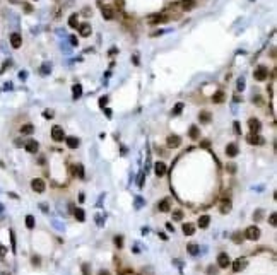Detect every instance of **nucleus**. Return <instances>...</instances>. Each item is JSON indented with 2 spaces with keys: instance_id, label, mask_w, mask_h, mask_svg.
<instances>
[{
  "instance_id": "obj_2",
  "label": "nucleus",
  "mask_w": 277,
  "mask_h": 275,
  "mask_svg": "<svg viewBox=\"0 0 277 275\" xmlns=\"http://www.w3.org/2000/svg\"><path fill=\"white\" fill-rule=\"evenodd\" d=\"M253 77H255V81H265L267 77H269V70H267V67H263V65H260V67H257V70H255V73H253Z\"/></svg>"
},
{
  "instance_id": "obj_43",
  "label": "nucleus",
  "mask_w": 277,
  "mask_h": 275,
  "mask_svg": "<svg viewBox=\"0 0 277 275\" xmlns=\"http://www.w3.org/2000/svg\"><path fill=\"white\" fill-rule=\"evenodd\" d=\"M243 89H245V81L240 79V81H238V91H243Z\"/></svg>"
},
{
  "instance_id": "obj_34",
  "label": "nucleus",
  "mask_w": 277,
  "mask_h": 275,
  "mask_svg": "<svg viewBox=\"0 0 277 275\" xmlns=\"http://www.w3.org/2000/svg\"><path fill=\"white\" fill-rule=\"evenodd\" d=\"M82 273H84V275H91V267H89V263L82 265Z\"/></svg>"
},
{
  "instance_id": "obj_10",
  "label": "nucleus",
  "mask_w": 277,
  "mask_h": 275,
  "mask_svg": "<svg viewBox=\"0 0 277 275\" xmlns=\"http://www.w3.org/2000/svg\"><path fill=\"white\" fill-rule=\"evenodd\" d=\"M217 263H219V267H221V268H228V265L231 263V260H229V255L221 253V255L217 256Z\"/></svg>"
},
{
  "instance_id": "obj_40",
  "label": "nucleus",
  "mask_w": 277,
  "mask_h": 275,
  "mask_svg": "<svg viewBox=\"0 0 277 275\" xmlns=\"http://www.w3.org/2000/svg\"><path fill=\"white\" fill-rule=\"evenodd\" d=\"M77 174H79V178H84V168L81 164H77Z\"/></svg>"
},
{
  "instance_id": "obj_47",
  "label": "nucleus",
  "mask_w": 277,
  "mask_h": 275,
  "mask_svg": "<svg viewBox=\"0 0 277 275\" xmlns=\"http://www.w3.org/2000/svg\"><path fill=\"white\" fill-rule=\"evenodd\" d=\"M262 217V210H257L255 214H253V219H260Z\"/></svg>"
},
{
  "instance_id": "obj_4",
  "label": "nucleus",
  "mask_w": 277,
  "mask_h": 275,
  "mask_svg": "<svg viewBox=\"0 0 277 275\" xmlns=\"http://www.w3.org/2000/svg\"><path fill=\"white\" fill-rule=\"evenodd\" d=\"M31 188H33L36 193H43L44 191V188H46V185H44V181L43 180H40V178H36V180H33L31 181Z\"/></svg>"
},
{
  "instance_id": "obj_21",
  "label": "nucleus",
  "mask_w": 277,
  "mask_h": 275,
  "mask_svg": "<svg viewBox=\"0 0 277 275\" xmlns=\"http://www.w3.org/2000/svg\"><path fill=\"white\" fill-rule=\"evenodd\" d=\"M209 222H211V217H209V215H202L199 219V227L200 229H205L207 226H209Z\"/></svg>"
},
{
  "instance_id": "obj_1",
  "label": "nucleus",
  "mask_w": 277,
  "mask_h": 275,
  "mask_svg": "<svg viewBox=\"0 0 277 275\" xmlns=\"http://www.w3.org/2000/svg\"><path fill=\"white\" fill-rule=\"evenodd\" d=\"M245 238L246 239H251V241H257L260 238V229L257 226H250V227L245 231Z\"/></svg>"
},
{
  "instance_id": "obj_38",
  "label": "nucleus",
  "mask_w": 277,
  "mask_h": 275,
  "mask_svg": "<svg viewBox=\"0 0 277 275\" xmlns=\"http://www.w3.org/2000/svg\"><path fill=\"white\" fill-rule=\"evenodd\" d=\"M142 205H144V200L137 197V198H135V209H142Z\"/></svg>"
},
{
  "instance_id": "obj_36",
  "label": "nucleus",
  "mask_w": 277,
  "mask_h": 275,
  "mask_svg": "<svg viewBox=\"0 0 277 275\" xmlns=\"http://www.w3.org/2000/svg\"><path fill=\"white\" fill-rule=\"evenodd\" d=\"M173 219H174V220L183 219V212H181V210H176V212H173Z\"/></svg>"
},
{
  "instance_id": "obj_6",
  "label": "nucleus",
  "mask_w": 277,
  "mask_h": 275,
  "mask_svg": "<svg viewBox=\"0 0 277 275\" xmlns=\"http://www.w3.org/2000/svg\"><path fill=\"white\" fill-rule=\"evenodd\" d=\"M248 144H251V145H262L265 140H263V137H260L258 133H250V135L246 137Z\"/></svg>"
},
{
  "instance_id": "obj_9",
  "label": "nucleus",
  "mask_w": 277,
  "mask_h": 275,
  "mask_svg": "<svg viewBox=\"0 0 277 275\" xmlns=\"http://www.w3.org/2000/svg\"><path fill=\"white\" fill-rule=\"evenodd\" d=\"M101 12H103V17L106 19V21H111V19L115 17V10H113V7H110V5H103Z\"/></svg>"
},
{
  "instance_id": "obj_12",
  "label": "nucleus",
  "mask_w": 277,
  "mask_h": 275,
  "mask_svg": "<svg viewBox=\"0 0 277 275\" xmlns=\"http://www.w3.org/2000/svg\"><path fill=\"white\" fill-rule=\"evenodd\" d=\"M245 267H246V260H245V258H238V260L233 261V270L234 272H241Z\"/></svg>"
},
{
  "instance_id": "obj_23",
  "label": "nucleus",
  "mask_w": 277,
  "mask_h": 275,
  "mask_svg": "<svg viewBox=\"0 0 277 275\" xmlns=\"http://www.w3.org/2000/svg\"><path fill=\"white\" fill-rule=\"evenodd\" d=\"M34 132V127L31 123H26V125H22L21 127V133H24V135H29V133Z\"/></svg>"
},
{
  "instance_id": "obj_7",
  "label": "nucleus",
  "mask_w": 277,
  "mask_h": 275,
  "mask_svg": "<svg viewBox=\"0 0 277 275\" xmlns=\"http://www.w3.org/2000/svg\"><path fill=\"white\" fill-rule=\"evenodd\" d=\"M77 27H79V34H81V36H84V38L91 36V33H92L91 24H87V22H82V24H79Z\"/></svg>"
},
{
  "instance_id": "obj_18",
  "label": "nucleus",
  "mask_w": 277,
  "mask_h": 275,
  "mask_svg": "<svg viewBox=\"0 0 277 275\" xmlns=\"http://www.w3.org/2000/svg\"><path fill=\"white\" fill-rule=\"evenodd\" d=\"M199 120H200V123H209V121L212 120V115L209 113V111H200Z\"/></svg>"
},
{
  "instance_id": "obj_31",
  "label": "nucleus",
  "mask_w": 277,
  "mask_h": 275,
  "mask_svg": "<svg viewBox=\"0 0 277 275\" xmlns=\"http://www.w3.org/2000/svg\"><path fill=\"white\" fill-rule=\"evenodd\" d=\"M207 275H217V267H214V265L207 267Z\"/></svg>"
},
{
  "instance_id": "obj_51",
  "label": "nucleus",
  "mask_w": 277,
  "mask_h": 275,
  "mask_svg": "<svg viewBox=\"0 0 277 275\" xmlns=\"http://www.w3.org/2000/svg\"><path fill=\"white\" fill-rule=\"evenodd\" d=\"M33 263H34V265H40V258L34 256V258H33Z\"/></svg>"
},
{
  "instance_id": "obj_26",
  "label": "nucleus",
  "mask_w": 277,
  "mask_h": 275,
  "mask_svg": "<svg viewBox=\"0 0 277 275\" xmlns=\"http://www.w3.org/2000/svg\"><path fill=\"white\" fill-rule=\"evenodd\" d=\"M75 219L79 220V222H84V219H86V215H84V210L82 209H75Z\"/></svg>"
},
{
  "instance_id": "obj_32",
  "label": "nucleus",
  "mask_w": 277,
  "mask_h": 275,
  "mask_svg": "<svg viewBox=\"0 0 277 275\" xmlns=\"http://www.w3.org/2000/svg\"><path fill=\"white\" fill-rule=\"evenodd\" d=\"M243 239H245V238H243V236L240 234V232H236V234L233 236V241L236 243V244H240V243H243Z\"/></svg>"
},
{
  "instance_id": "obj_16",
  "label": "nucleus",
  "mask_w": 277,
  "mask_h": 275,
  "mask_svg": "<svg viewBox=\"0 0 277 275\" xmlns=\"http://www.w3.org/2000/svg\"><path fill=\"white\" fill-rule=\"evenodd\" d=\"M154 171H156L157 176L166 174V164H164V162H156V164H154Z\"/></svg>"
},
{
  "instance_id": "obj_54",
  "label": "nucleus",
  "mask_w": 277,
  "mask_h": 275,
  "mask_svg": "<svg viewBox=\"0 0 277 275\" xmlns=\"http://www.w3.org/2000/svg\"><path fill=\"white\" fill-rule=\"evenodd\" d=\"M251 2H255V0H251Z\"/></svg>"
},
{
  "instance_id": "obj_29",
  "label": "nucleus",
  "mask_w": 277,
  "mask_h": 275,
  "mask_svg": "<svg viewBox=\"0 0 277 275\" xmlns=\"http://www.w3.org/2000/svg\"><path fill=\"white\" fill-rule=\"evenodd\" d=\"M229 210H231V202L228 200V202H224V203L221 205V212H222V214H228Z\"/></svg>"
},
{
  "instance_id": "obj_42",
  "label": "nucleus",
  "mask_w": 277,
  "mask_h": 275,
  "mask_svg": "<svg viewBox=\"0 0 277 275\" xmlns=\"http://www.w3.org/2000/svg\"><path fill=\"white\" fill-rule=\"evenodd\" d=\"M228 171H229V173H236V164H233V162H231V164H228Z\"/></svg>"
},
{
  "instance_id": "obj_19",
  "label": "nucleus",
  "mask_w": 277,
  "mask_h": 275,
  "mask_svg": "<svg viewBox=\"0 0 277 275\" xmlns=\"http://www.w3.org/2000/svg\"><path fill=\"white\" fill-rule=\"evenodd\" d=\"M67 145L70 147V149H77L79 147V139L77 137H67Z\"/></svg>"
},
{
  "instance_id": "obj_8",
  "label": "nucleus",
  "mask_w": 277,
  "mask_h": 275,
  "mask_svg": "<svg viewBox=\"0 0 277 275\" xmlns=\"http://www.w3.org/2000/svg\"><path fill=\"white\" fill-rule=\"evenodd\" d=\"M248 127H250L251 133H258L260 128H262V125H260V121L257 120V118H250V120H248Z\"/></svg>"
},
{
  "instance_id": "obj_52",
  "label": "nucleus",
  "mask_w": 277,
  "mask_h": 275,
  "mask_svg": "<svg viewBox=\"0 0 277 275\" xmlns=\"http://www.w3.org/2000/svg\"><path fill=\"white\" fill-rule=\"evenodd\" d=\"M98 275H110V272H106V270H101Z\"/></svg>"
},
{
  "instance_id": "obj_49",
  "label": "nucleus",
  "mask_w": 277,
  "mask_h": 275,
  "mask_svg": "<svg viewBox=\"0 0 277 275\" xmlns=\"http://www.w3.org/2000/svg\"><path fill=\"white\" fill-rule=\"evenodd\" d=\"M116 7L123 9V0H116Z\"/></svg>"
},
{
  "instance_id": "obj_15",
  "label": "nucleus",
  "mask_w": 277,
  "mask_h": 275,
  "mask_svg": "<svg viewBox=\"0 0 277 275\" xmlns=\"http://www.w3.org/2000/svg\"><path fill=\"white\" fill-rule=\"evenodd\" d=\"M226 154H228L229 157H234V156L238 154V145L236 144H228V145H226Z\"/></svg>"
},
{
  "instance_id": "obj_35",
  "label": "nucleus",
  "mask_w": 277,
  "mask_h": 275,
  "mask_svg": "<svg viewBox=\"0 0 277 275\" xmlns=\"http://www.w3.org/2000/svg\"><path fill=\"white\" fill-rule=\"evenodd\" d=\"M233 130H234V133H236V135H240V133H241V127H240V123H238V121H234V123H233Z\"/></svg>"
},
{
  "instance_id": "obj_30",
  "label": "nucleus",
  "mask_w": 277,
  "mask_h": 275,
  "mask_svg": "<svg viewBox=\"0 0 277 275\" xmlns=\"http://www.w3.org/2000/svg\"><path fill=\"white\" fill-rule=\"evenodd\" d=\"M26 226H27L29 229L34 227V217H33V215H27V217H26Z\"/></svg>"
},
{
  "instance_id": "obj_5",
  "label": "nucleus",
  "mask_w": 277,
  "mask_h": 275,
  "mask_svg": "<svg viewBox=\"0 0 277 275\" xmlns=\"http://www.w3.org/2000/svg\"><path fill=\"white\" fill-rule=\"evenodd\" d=\"M168 19L170 17H168L166 14H154V15H151L147 21H149V24H161V22H166Z\"/></svg>"
},
{
  "instance_id": "obj_20",
  "label": "nucleus",
  "mask_w": 277,
  "mask_h": 275,
  "mask_svg": "<svg viewBox=\"0 0 277 275\" xmlns=\"http://www.w3.org/2000/svg\"><path fill=\"white\" fill-rule=\"evenodd\" d=\"M183 232H185L187 236H192L193 232H195V226H193V224H190V222L183 224Z\"/></svg>"
},
{
  "instance_id": "obj_50",
  "label": "nucleus",
  "mask_w": 277,
  "mask_h": 275,
  "mask_svg": "<svg viewBox=\"0 0 277 275\" xmlns=\"http://www.w3.org/2000/svg\"><path fill=\"white\" fill-rule=\"evenodd\" d=\"M104 113H106V116H108V118L111 116V110H110V108H106V110H104Z\"/></svg>"
},
{
  "instance_id": "obj_41",
  "label": "nucleus",
  "mask_w": 277,
  "mask_h": 275,
  "mask_svg": "<svg viewBox=\"0 0 277 275\" xmlns=\"http://www.w3.org/2000/svg\"><path fill=\"white\" fill-rule=\"evenodd\" d=\"M106 103H108V98H106V96H103V98L99 99V106L104 108V106H106Z\"/></svg>"
},
{
  "instance_id": "obj_24",
  "label": "nucleus",
  "mask_w": 277,
  "mask_h": 275,
  "mask_svg": "<svg viewBox=\"0 0 277 275\" xmlns=\"http://www.w3.org/2000/svg\"><path fill=\"white\" fill-rule=\"evenodd\" d=\"M69 26L77 29V26H79V15L77 14H72L70 17H69Z\"/></svg>"
},
{
  "instance_id": "obj_22",
  "label": "nucleus",
  "mask_w": 277,
  "mask_h": 275,
  "mask_svg": "<svg viewBox=\"0 0 277 275\" xmlns=\"http://www.w3.org/2000/svg\"><path fill=\"white\" fill-rule=\"evenodd\" d=\"M224 99H226V94H224L222 91L214 92V96H212V101H214V103H222Z\"/></svg>"
},
{
  "instance_id": "obj_27",
  "label": "nucleus",
  "mask_w": 277,
  "mask_h": 275,
  "mask_svg": "<svg viewBox=\"0 0 277 275\" xmlns=\"http://www.w3.org/2000/svg\"><path fill=\"white\" fill-rule=\"evenodd\" d=\"M72 92H74V98H75V99L81 98V94H82V87H81V84H75L74 87H72Z\"/></svg>"
},
{
  "instance_id": "obj_3",
  "label": "nucleus",
  "mask_w": 277,
  "mask_h": 275,
  "mask_svg": "<svg viewBox=\"0 0 277 275\" xmlns=\"http://www.w3.org/2000/svg\"><path fill=\"white\" fill-rule=\"evenodd\" d=\"M52 139L57 140V142H62L63 139H65V133H63V128L62 127H58V125H55L52 128Z\"/></svg>"
},
{
  "instance_id": "obj_53",
  "label": "nucleus",
  "mask_w": 277,
  "mask_h": 275,
  "mask_svg": "<svg viewBox=\"0 0 277 275\" xmlns=\"http://www.w3.org/2000/svg\"><path fill=\"white\" fill-rule=\"evenodd\" d=\"M24 9H26V12H31V5L26 4V5H24Z\"/></svg>"
},
{
  "instance_id": "obj_39",
  "label": "nucleus",
  "mask_w": 277,
  "mask_h": 275,
  "mask_svg": "<svg viewBox=\"0 0 277 275\" xmlns=\"http://www.w3.org/2000/svg\"><path fill=\"white\" fill-rule=\"evenodd\" d=\"M50 69H52V65H50V63H44V65L41 67V72H43V73H48Z\"/></svg>"
},
{
  "instance_id": "obj_33",
  "label": "nucleus",
  "mask_w": 277,
  "mask_h": 275,
  "mask_svg": "<svg viewBox=\"0 0 277 275\" xmlns=\"http://www.w3.org/2000/svg\"><path fill=\"white\" fill-rule=\"evenodd\" d=\"M181 110H183V103H178L176 106L173 108V115H180V113H181Z\"/></svg>"
},
{
  "instance_id": "obj_46",
  "label": "nucleus",
  "mask_w": 277,
  "mask_h": 275,
  "mask_svg": "<svg viewBox=\"0 0 277 275\" xmlns=\"http://www.w3.org/2000/svg\"><path fill=\"white\" fill-rule=\"evenodd\" d=\"M70 44L72 46H77V38L75 36H70Z\"/></svg>"
},
{
  "instance_id": "obj_14",
  "label": "nucleus",
  "mask_w": 277,
  "mask_h": 275,
  "mask_svg": "<svg viewBox=\"0 0 277 275\" xmlns=\"http://www.w3.org/2000/svg\"><path fill=\"white\" fill-rule=\"evenodd\" d=\"M38 149H40V145H38L36 140H27V142H26V151L27 152L34 154V152H38Z\"/></svg>"
},
{
  "instance_id": "obj_45",
  "label": "nucleus",
  "mask_w": 277,
  "mask_h": 275,
  "mask_svg": "<svg viewBox=\"0 0 277 275\" xmlns=\"http://www.w3.org/2000/svg\"><path fill=\"white\" fill-rule=\"evenodd\" d=\"M43 116H44V118H52V116H53V113H52L50 110H46V111L43 113Z\"/></svg>"
},
{
  "instance_id": "obj_17",
  "label": "nucleus",
  "mask_w": 277,
  "mask_h": 275,
  "mask_svg": "<svg viewBox=\"0 0 277 275\" xmlns=\"http://www.w3.org/2000/svg\"><path fill=\"white\" fill-rule=\"evenodd\" d=\"M188 135H190V139H193V140H199L200 139V130H199L197 125H192V127H190Z\"/></svg>"
},
{
  "instance_id": "obj_44",
  "label": "nucleus",
  "mask_w": 277,
  "mask_h": 275,
  "mask_svg": "<svg viewBox=\"0 0 277 275\" xmlns=\"http://www.w3.org/2000/svg\"><path fill=\"white\" fill-rule=\"evenodd\" d=\"M253 103H257L260 106V104H262V98H260V96H255V98H253Z\"/></svg>"
},
{
  "instance_id": "obj_48",
  "label": "nucleus",
  "mask_w": 277,
  "mask_h": 275,
  "mask_svg": "<svg viewBox=\"0 0 277 275\" xmlns=\"http://www.w3.org/2000/svg\"><path fill=\"white\" fill-rule=\"evenodd\" d=\"M270 224L275 226V214H270Z\"/></svg>"
},
{
  "instance_id": "obj_13",
  "label": "nucleus",
  "mask_w": 277,
  "mask_h": 275,
  "mask_svg": "<svg viewBox=\"0 0 277 275\" xmlns=\"http://www.w3.org/2000/svg\"><path fill=\"white\" fill-rule=\"evenodd\" d=\"M180 144H181V139H180L178 135H170V137H168V147H173V149H176Z\"/></svg>"
},
{
  "instance_id": "obj_11",
  "label": "nucleus",
  "mask_w": 277,
  "mask_h": 275,
  "mask_svg": "<svg viewBox=\"0 0 277 275\" xmlns=\"http://www.w3.org/2000/svg\"><path fill=\"white\" fill-rule=\"evenodd\" d=\"M10 44H12V48H19L22 44V38H21V34L19 33H12L10 34Z\"/></svg>"
},
{
  "instance_id": "obj_28",
  "label": "nucleus",
  "mask_w": 277,
  "mask_h": 275,
  "mask_svg": "<svg viewBox=\"0 0 277 275\" xmlns=\"http://www.w3.org/2000/svg\"><path fill=\"white\" fill-rule=\"evenodd\" d=\"M187 248H188V253H190V255H193V256H195V255H199V246H197V244H193V243H192V244H188Z\"/></svg>"
},
{
  "instance_id": "obj_37",
  "label": "nucleus",
  "mask_w": 277,
  "mask_h": 275,
  "mask_svg": "<svg viewBox=\"0 0 277 275\" xmlns=\"http://www.w3.org/2000/svg\"><path fill=\"white\" fill-rule=\"evenodd\" d=\"M115 244L118 246V248H122V246H123V238H122V236H116V238H115Z\"/></svg>"
},
{
  "instance_id": "obj_25",
  "label": "nucleus",
  "mask_w": 277,
  "mask_h": 275,
  "mask_svg": "<svg viewBox=\"0 0 277 275\" xmlns=\"http://www.w3.org/2000/svg\"><path fill=\"white\" fill-rule=\"evenodd\" d=\"M159 210H161V212H168V210H170V200H168V198L161 200V203H159Z\"/></svg>"
}]
</instances>
